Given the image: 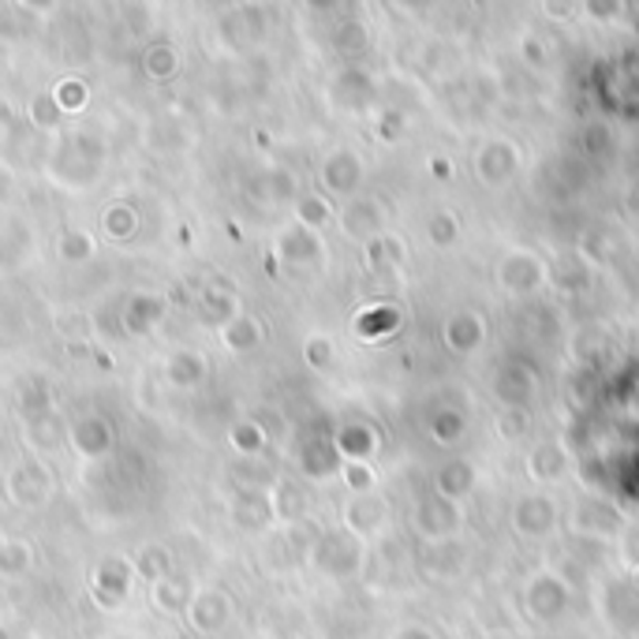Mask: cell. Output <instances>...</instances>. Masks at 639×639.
<instances>
[{
    "instance_id": "cell-13",
    "label": "cell",
    "mask_w": 639,
    "mask_h": 639,
    "mask_svg": "<svg viewBox=\"0 0 639 639\" xmlns=\"http://www.w3.org/2000/svg\"><path fill=\"white\" fill-rule=\"evenodd\" d=\"M270 505H273V524H303L307 520V509H311V497L307 490L292 479H281L277 486L270 490Z\"/></svg>"
},
{
    "instance_id": "cell-28",
    "label": "cell",
    "mask_w": 639,
    "mask_h": 639,
    "mask_svg": "<svg viewBox=\"0 0 639 639\" xmlns=\"http://www.w3.org/2000/svg\"><path fill=\"white\" fill-rule=\"evenodd\" d=\"M333 449H337L341 457L359 460V464H363V457H370V452H375V434H370L367 427H359V422H352V427H344L341 434H337Z\"/></svg>"
},
{
    "instance_id": "cell-10",
    "label": "cell",
    "mask_w": 639,
    "mask_h": 639,
    "mask_svg": "<svg viewBox=\"0 0 639 639\" xmlns=\"http://www.w3.org/2000/svg\"><path fill=\"white\" fill-rule=\"evenodd\" d=\"M363 180V161L352 150H337L322 161V184L329 195H356Z\"/></svg>"
},
{
    "instance_id": "cell-26",
    "label": "cell",
    "mask_w": 639,
    "mask_h": 639,
    "mask_svg": "<svg viewBox=\"0 0 639 639\" xmlns=\"http://www.w3.org/2000/svg\"><path fill=\"white\" fill-rule=\"evenodd\" d=\"M300 468L314 479L329 475V471L337 468V449H333L329 441H322V438H307L300 446Z\"/></svg>"
},
{
    "instance_id": "cell-2",
    "label": "cell",
    "mask_w": 639,
    "mask_h": 639,
    "mask_svg": "<svg viewBox=\"0 0 639 639\" xmlns=\"http://www.w3.org/2000/svg\"><path fill=\"white\" fill-rule=\"evenodd\" d=\"M0 490H4L8 505L42 509L45 501L53 497V471H49L45 464H38V460H31V464H19V468L8 471Z\"/></svg>"
},
{
    "instance_id": "cell-22",
    "label": "cell",
    "mask_w": 639,
    "mask_h": 639,
    "mask_svg": "<svg viewBox=\"0 0 639 639\" xmlns=\"http://www.w3.org/2000/svg\"><path fill=\"white\" fill-rule=\"evenodd\" d=\"M56 405H53V389H49L45 378H31L23 386V392H19V416H23V422H34V419H45L53 416Z\"/></svg>"
},
{
    "instance_id": "cell-23",
    "label": "cell",
    "mask_w": 639,
    "mask_h": 639,
    "mask_svg": "<svg viewBox=\"0 0 639 639\" xmlns=\"http://www.w3.org/2000/svg\"><path fill=\"white\" fill-rule=\"evenodd\" d=\"M97 254V240L86 229H61L56 235V259L67 265H83Z\"/></svg>"
},
{
    "instance_id": "cell-25",
    "label": "cell",
    "mask_w": 639,
    "mask_h": 639,
    "mask_svg": "<svg viewBox=\"0 0 639 639\" xmlns=\"http://www.w3.org/2000/svg\"><path fill=\"white\" fill-rule=\"evenodd\" d=\"M229 446L240 452V457H262L265 446H270V438H265V430L259 427V419H240L229 427Z\"/></svg>"
},
{
    "instance_id": "cell-12",
    "label": "cell",
    "mask_w": 639,
    "mask_h": 639,
    "mask_svg": "<svg viewBox=\"0 0 639 639\" xmlns=\"http://www.w3.org/2000/svg\"><path fill=\"white\" fill-rule=\"evenodd\" d=\"M232 524L240 531H265L273 527V505L270 490H240L232 501Z\"/></svg>"
},
{
    "instance_id": "cell-9",
    "label": "cell",
    "mask_w": 639,
    "mask_h": 639,
    "mask_svg": "<svg viewBox=\"0 0 639 639\" xmlns=\"http://www.w3.org/2000/svg\"><path fill=\"white\" fill-rule=\"evenodd\" d=\"M199 314H202V322L206 326H213V329H224L229 322H235L243 314L240 307V296L232 292V284H218V281H210L206 289L199 292Z\"/></svg>"
},
{
    "instance_id": "cell-7",
    "label": "cell",
    "mask_w": 639,
    "mask_h": 639,
    "mask_svg": "<svg viewBox=\"0 0 639 639\" xmlns=\"http://www.w3.org/2000/svg\"><path fill=\"white\" fill-rule=\"evenodd\" d=\"M67 441H72V449L83 460H102L116 446V430L105 416H83L67 427Z\"/></svg>"
},
{
    "instance_id": "cell-4",
    "label": "cell",
    "mask_w": 639,
    "mask_h": 639,
    "mask_svg": "<svg viewBox=\"0 0 639 639\" xmlns=\"http://www.w3.org/2000/svg\"><path fill=\"white\" fill-rule=\"evenodd\" d=\"M135 584V568L124 562V557H102L91 568V595L102 609H116L124 606V598L132 595Z\"/></svg>"
},
{
    "instance_id": "cell-14",
    "label": "cell",
    "mask_w": 639,
    "mask_h": 639,
    "mask_svg": "<svg viewBox=\"0 0 639 639\" xmlns=\"http://www.w3.org/2000/svg\"><path fill=\"white\" fill-rule=\"evenodd\" d=\"M191 598H195V591H191L188 576H180V573L157 579V584L150 587V603H154L157 614H165V617H180V614H188Z\"/></svg>"
},
{
    "instance_id": "cell-39",
    "label": "cell",
    "mask_w": 639,
    "mask_h": 639,
    "mask_svg": "<svg viewBox=\"0 0 639 639\" xmlns=\"http://www.w3.org/2000/svg\"><path fill=\"white\" fill-rule=\"evenodd\" d=\"M0 124H12V105L0 102Z\"/></svg>"
},
{
    "instance_id": "cell-32",
    "label": "cell",
    "mask_w": 639,
    "mask_h": 639,
    "mask_svg": "<svg viewBox=\"0 0 639 639\" xmlns=\"http://www.w3.org/2000/svg\"><path fill=\"white\" fill-rule=\"evenodd\" d=\"M333 45H337L344 56H356L367 49V31H363V23H356V19H341L337 31H333Z\"/></svg>"
},
{
    "instance_id": "cell-16",
    "label": "cell",
    "mask_w": 639,
    "mask_h": 639,
    "mask_svg": "<svg viewBox=\"0 0 639 639\" xmlns=\"http://www.w3.org/2000/svg\"><path fill=\"white\" fill-rule=\"evenodd\" d=\"M165 378H169L172 389H199L206 378V359L188 348L172 352V356L165 359Z\"/></svg>"
},
{
    "instance_id": "cell-27",
    "label": "cell",
    "mask_w": 639,
    "mask_h": 639,
    "mask_svg": "<svg viewBox=\"0 0 639 639\" xmlns=\"http://www.w3.org/2000/svg\"><path fill=\"white\" fill-rule=\"evenodd\" d=\"M27 121H31L38 135H53V132H61L64 113H61V105L53 102V94L42 91L31 97V105H27Z\"/></svg>"
},
{
    "instance_id": "cell-3",
    "label": "cell",
    "mask_w": 639,
    "mask_h": 639,
    "mask_svg": "<svg viewBox=\"0 0 639 639\" xmlns=\"http://www.w3.org/2000/svg\"><path fill=\"white\" fill-rule=\"evenodd\" d=\"M314 565L322 568L326 576H352L359 568V557H363V543L352 531H329V535H318V543L311 549Z\"/></svg>"
},
{
    "instance_id": "cell-30",
    "label": "cell",
    "mask_w": 639,
    "mask_h": 639,
    "mask_svg": "<svg viewBox=\"0 0 639 639\" xmlns=\"http://www.w3.org/2000/svg\"><path fill=\"white\" fill-rule=\"evenodd\" d=\"M53 94V102L61 105V113H83L86 105H91V86L83 83V78H61L56 83V91H49Z\"/></svg>"
},
{
    "instance_id": "cell-21",
    "label": "cell",
    "mask_w": 639,
    "mask_h": 639,
    "mask_svg": "<svg viewBox=\"0 0 639 639\" xmlns=\"http://www.w3.org/2000/svg\"><path fill=\"white\" fill-rule=\"evenodd\" d=\"M34 568V546L27 538H0V579H19Z\"/></svg>"
},
{
    "instance_id": "cell-33",
    "label": "cell",
    "mask_w": 639,
    "mask_h": 639,
    "mask_svg": "<svg viewBox=\"0 0 639 639\" xmlns=\"http://www.w3.org/2000/svg\"><path fill=\"white\" fill-rule=\"evenodd\" d=\"M56 333L67 341V344H78V341H91L94 333V318L91 314H78V311H67L56 318Z\"/></svg>"
},
{
    "instance_id": "cell-37",
    "label": "cell",
    "mask_w": 639,
    "mask_h": 639,
    "mask_svg": "<svg viewBox=\"0 0 639 639\" xmlns=\"http://www.w3.org/2000/svg\"><path fill=\"white\" fill-rule=\"evenodd\" d=\"M430 235H434L438 243H446V240H452V221L449 218H438L434 224H430Z\"/></svg>"
},
{
    "instance_id": "cell-24",
    "label": "cell",
    "mask_w": 639,
    "mask_h": 639,
    "mask_svg": "<svg viewBox=\"0 0 639 639\" xmlns=\"http://www.w3.org/2000/svg\"><path fill=\"white\" fill-rule=\"evenodd\" d=\"M67 441V427L61 422V416H45V419H34L27 422V446L38 449V452H56Z\"/></svg>"
},
{
    "instance_id": "cell-18",
    "label": "cell",
    "mask_w": 639,
    "mask_h": 639,
    "mask_svg": "<svg viewBox=\"0 0 639 639\" xmlns=\"http://www.w3.org/2000/svg\"><path fill=\"white\" fill-rule=\"evenodd\" d=\"M262 341H265V326L254 314H240V318L221 329V344L229 352H235V356H248V352L262 348Z\"/></svg>"
},
{
    "instance_id": "cell-1",
    "label": "cell",
    "mask_w": 639,
    "mask_h": 639,
    "mask_svg": "<svg viewBox=\"0 0 639 639\" xmlns=\"http://www.w3.org/2000/svg\"><path fill=\"white\" fill-rule=\"evenodd\" d=\"M105 157H109V146L102 143V135L75 132L56 146L53 161H49V172H53V180L64 184V188L83 191V188H91V184L102 180Z\"/></svg>"
},
{
    "instance_id": "cell-36",
    "label": "cell",
    "mask_w": 639,
    "mask_h": 639,
    "mask_svg": "<svg viewBox=\"0 0 639 639\" xmlns=\"http://www.w3.org/2000/svg\"><path fill=\"white\" fill-rule=\"evenodd\" d=\"M23 12L19 8H12V4H4L0 8V38H8V42H15V38H23V31H27V19H19Z\"/></svg>"
},
{
    "instance_id": "cell-17",
    "label": "cell",
    "mask_w": 639,
    "mask_h": 639,
    "mask_svg": "<svg viewBox=\"0 0 639 639\" xmlns=\"http://www.w3.org/2000/svg\"><path fill=\"white\" fill-rule=\"evenodd\" d=\"M341 229L344 235H352V240H367V235H375L381 229V210L370 199H352L341 210Z\"/></svg>"
},
{
    "instance_id": "cell-5",
    "label": "cell",
    "mask_w": 639,
    "mask_h": 639,
    "mask_svg": "<svg viewBox=\"0 0 639 639\" xmlns=\"http://www.w3.org/2000/svg\"><path fill=\"white\" fill-rule=\"evenodd\" d=\"M191 621L195 632L202 636H218L224 628L232 625L235 617V603L229 591H221V587H206V591H195L188 614H184Z\"/></svg>"
},
{
    "instance_id": "cell-19",
    "label": "cell",
    "mask_w": 639,
    "mask_h": 639,
    "mask_svg": "<svg viewBox=\"0 0 639 639\" xmlns=\"http://www.w3.org/2000/svg\"><path fill=\"white\" fill-rule=\"evenodd\" d=\"M344 524H348L352 535H367V531H378L386 524V501L370 497V494H359L348 501L344 509Z\"/></svg>"
},
{
    "instance_id": "cell-31",
    "label": "cell",
    "mask_w": 639,
    "mask_h": 639,
    "mask_svg": "<svg viewBox=\"0 0 639 639\" xmlns=\"http://www.w3.org/2000/svg\"><path fill=\"white\" fill-rule=\"evenodd\" d=\"M329 218H333L329 199H318V195H300L296 199V224H303V229L318 232L322 224H329Z\"/></svg>"
},
{
    "instance_id": "cell-20",
    "label": "cell",
    "mask_w": 639,
    "mask_h": 639,
    "mask_svg": "<svg viewBox=\"0 0 639 639\" xmlns=\"http://www.w3.org/2000/svg\"><path fill=\"white\" fill-rule=\"evenodd\" d=\"M132 568H135V576L146 579L150 587L157 584V579H165V576L176 573V568H172V554H169V549H165L161 543H146V546L135 549Z\"/></svg>"
},
{
    "instance_id": "cell-8",
    "label": "cell",
    "mask_w": 639,
    "mask_h": 639,
    "mask_svg": "<svg viewBox=\"0 0 639 639\" xmlns=\"http://www.w3.org/2000/svg\"><path fill=\"white\" fill-rule=\"evenodd\" d=\"M161 318H165V296H157V292H135L121 307V329L127 337H150Z\"/></svg>"
},
{
    "instance_id": "cell-38",
    "label": "cell",
    "mask_w": 639,
    "mask_h": 639,
    "mask_svg": "<svg viewBox=\"0 0 639 639\" xmlns=\"http://www.w3.org/2000/svg\"><path fill=\"white\" fill-rule=\"evenodd\" d=\"M397 639H434L427 632V628H405V632H400Z\"/></svg>"
},
{
    "instance_id": "cell-15",
    "label": "cell",
    "mask_w": 639,
    "mask_h": 639,
    "mask_svg": "<svg viewBox=\"0 0 639 639\" xmlns=\"http://www.w3.org/2000/svg\"><path fill=\"white\" fill-rule=\"evenodd\" d=\"M180 49L172 42H150L143 49V75L150 83H172L180 75Z\"/></svg>"
},
{
    "instance_id": "cell-11",
    "label": "cell",
    "mask_w": 639,
    "mask_h": 639,
    "mask_svg": "<svg viewBox=\"0 0 639 639\" xmlns=\"http://www.w3.org/2000/svg\"><path fill=\"white\" fill-rule=\"evenodd\" d=\"M273 259L289 262V265H300V262H318L322 259V240L318 232L303 229V224H292L277 235L273 243Z\"/></svg>"
},
{
    "instance_id": "cell-35",
    "label": "cell",
    "mask_w": 639,
    "mask_h": 639,
    "mask_svg": "<svg viewBox=\"0 0 639 639\" xmlns=\"http://www.w3.org/2000/svg\"><path fill=\"white\" fill-rule=\"evenodd\" d=\"M344 483H348L356 494H367L370 486H375V471H370L367 464H359V460H348V464L341 468Z\"/></svg>"
},
{
    "instance_id": "cell-29",
    "label": "cell",
    "mask_w": 639,
    "mask_h": 639,
    "mask_svg": "<svg viewBox=\"0 0 639 639\" xmlns=\"http://www.w3.org/2000/svg\"><path fill=\"white\" fill-rule=\"evenodd\" d=\"M102 229L109 232L113 240H132V235L139 232V213H135V206L116 202L102 213Z\"/></svg>"
},
{
    "instance_id": "cell-34",
    "label": "cell",
    "mask_w": 639,
    "mask_h": 639,
    "mask_svg": "<svg viewBox=\"0 0 639 639\" xmlns=\"http://www.w3.org/2000/svg\"><path fill=\"white\" fill-rule=\"evenodd\" d=\"M303 359H307L311 370H329L333 359H337V352H333V341L322 337V333H314V337L303 341Z\"/></svg>"
},
{
    "instance_id": "cell-6",
    "label": "cell",
    "mask_w": 639,
    "mask_h": 639,
    "mask_svg": "<svg viewBox=\"0 0 639 639\" xmlns=\"http://www.w3.org/2000/svg\"><path fill=\"white\" fill-rule=\"evenodd\" d=\"M243 195L259 206H284L300 199V184L289 169H259L243 180Z\"/></svg>"
}]
</instances>
